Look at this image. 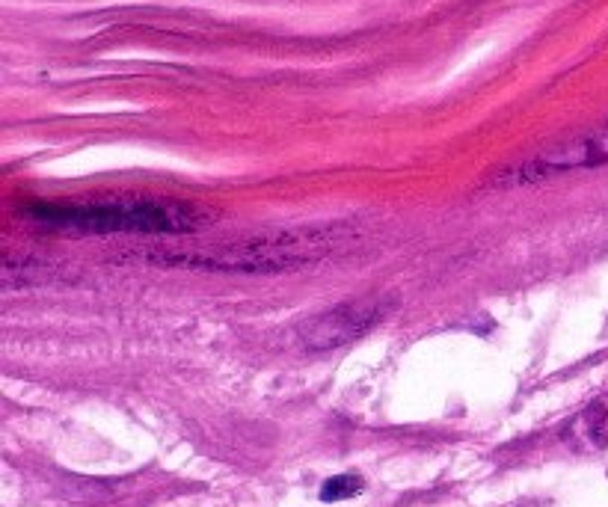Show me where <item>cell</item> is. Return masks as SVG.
<instances>
[{"mask_svg": "<svg viewBox=\"0 0 608 507\" xmlns=\"http://www.w3.org/2000/svg\"><path fill=\"white\" fill-rule=\"evenodd\" d=\"M30 220L66 226L95 235H178L193 232L199 217L193 208L181 202H158V199H110L95 205H30Z\"/></svg>", "mask_w": 608, "mask_h": 507, "instance_id": "1", "label": "cell"}, {"mask_svg": "<svg viewBox=\"0 0 608 507\" xmlns=\"http://www.w3.org/2000/svg\"><path fill=\"white\" fill-rule=\"evenodd\" d=\"M330 250V238L324 235H282V238H250L241 244H223L214 250H190V253H164L170 264L190 267H214V270H285L315 261Z\"/></svg>", "mask_w": 608, "mask_h": 507, "instance_id": "2", "label": "cell"}, {"mask_svg": "<svg viewBox=\"0 0 608 507\" xmlns=\"http://www.w3.org/2000/svg\"><path fill=\"white\" fill-rule=\"evenodd\" d=\"M600 164H608V125L579 134L573 140L555 143L552 149H543L531 161L502 172L499 181L502 184H528V181H540V178L567 172V169L600 167Z\"/></svg>", "mask_w": 608, "mask_h": 507, "instance_id": "3", "label": "cell"}, {"mask_svg": "<svg viewBox=\"0 0 608 507\" xmlns=\"http://www.w3.org/2000/svg\"><path fill=\"white\" fill-rule=\"evenodd\" d=\"M383 312H386L383 300H377V297L345 303V306H336L330 312H321V315L309 318L300 327V338L312 350H333L339 344H348L356 336L368 333L383 318Z\"/></svg>", "mask_w": 608, "mask_h": 507, "instance_id": "4", "label": "cell"}, {"mask_svg": "<svg viewBox=\"0 0 608 507\" xmlns=\"http://www.w3.org/2000/svg\"><path fill=\"white\" fill-rule=\"evenodd\" d=\"M573 436L585 442L588 448H606L608 445V395L597 398L573 424Z\"/></svg>", "mask_w": 608, "mask_h": 507, "instance_id": "5", "label": "cell"}, {"mask_svg": "<svg viewBox=\"0 0 608 507\" xmlns=\"http://www.w3.org/2000/svg\"><path fill=\"white\" fill-rule=\"evenodd\" d=\"M362 478L359 475H336L321 487V502H345L362 493Z\"/></svg>", "mask_w": 608, "mask_h": 507, "instance_id": "6", "label": "cell"}]
</instances>
